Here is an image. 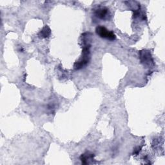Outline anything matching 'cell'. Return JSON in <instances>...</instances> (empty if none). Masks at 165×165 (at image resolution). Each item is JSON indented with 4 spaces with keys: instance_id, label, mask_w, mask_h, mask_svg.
Here are the masks:
<instances>
[{
    "instance_id": "1",
    "label": "cell",
    "mask_w": 165,
    "mask_h": 165,
    "mask_svg": "<svg viewBox=\"0 0 165 165\" xmlns=\"http://www.w3.org/2000/svg\"><path fill=\"white\" fill-rule=\"evenodd\" d=\"M96 32L97 33V34L102 38L107 39L111 41L114 40L116 38V36L114 34L113 32L109 31L106 28L103 27V26H98L96 29Z\"/></svg>"
},
{
    "instance_id": "2",
    "label": "cell",
    "mask_w": 165,
    "mask_h": 165,
    "mask_svg": "<svg viewBox=\"0 0 165 165\" xmlns=\"http://www.w3.org/2000/svg\"><path fill=\"white\" fill-rule=\"evenodd\" d=\"M88 56H83V58L79 61H77L74 64V69L76 70H80L82 68H83L84 66L87 65L88 62Z\"/></svg>"
},
{
    "instance_id": "3",
    "label": "cell",
    "mask_w": 165,
    "mask_h": 165,
    "mask_svg": "<svg viewBox=\"0 0 165 165\" xmlns=\"http://www.w3.org/2000/svg\"><path fill=\"white\" fill-rule=\"evenodd\" d=\"M109 10L107 8H101L96 10L95 15L100 19H105L108 15Z\"/></svg>"
},
{
    "instance_id": "4",
    "label": "cell",
    "mask_w": 165,
    "mask_h": 165,
    "mask_svg": "<svg viewBox=\"0 0 165 165\" xmlns=\"http://www.w3.org/2000/svg\"><path fill=\"white\" fill-rule=\"evenodd\" d=\"M140 54L142 63L145 64L150 63V62L151 61V57L149 52L148 51H141Z\"/></svg>"
},
{
    "instance_id": "5",
    "label": "cell",
    "mask_w": 165,
    "mask_h": 165,
    "mask_svg": "<svg viewBox=\"0 0 165 165\" xmlns=\"http://www.w3.org/2000/svg\"><path fill=\"white\" fill-rule=\"evenodd\" d=\"M94 157V154L87 153L84 154H82L81 156L80 157V159L83 164H89L90 159H93Z\"/></svg>"
},
{
    "instance_id": "6",
    "label": "cell",
    "mask_w": 165,
    "mask_h": 165,
    "mask_svg": "<svg viewBox=\"0 0 165 165\" xmlns=\"http://www.w3.org/2000/svg\"><path fill=\"white\" fill-rule=\"evenodd\" d=\"M50 29L48 26H45V27L41 30V32L39 33V36L41 38H47L50 35Z\"/></svg>"
}]
</instances>
